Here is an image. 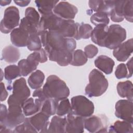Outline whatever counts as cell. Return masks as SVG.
<instances>
[{"label": "cell", "instance_id": "obj_17", "mask_svg": "<svg viewBox=\"0 0 133 133\" xmlns=\"http://www.w3.org/2000/svg\"><path fill=\"white\" fill-rule=\"evenodd\" d=\"M109 26L105 24L96 25L92 29L90 37L95 44L100 47H104L105 41L107 36Z\"/></svg>", "mask_w": 133, "mask_h": 133}, {"label": "cell", "instance_id": "obj_1", "mask_svg": "<svg viewBox=\"0 0 133 133\" xmlns=\"http://www.w3.org/2000/svg\"><path fill=\"white\" fill-rule=\"evenodd\" d=\"M44 49L49 60L55 61L60 66L70 64L73 51L76 43L73 38L64 37L55 31L39 32Z\"/></svg>", "mask_w": 133, "mask_h": 133}, {"label": "cell", "instance_id": "obj_22", "mask_svg": "<svg viewBox=\"0 0 133 133\" xmlns=\"http://www.w3.org/2000/svg\"><path fill=\"white\" fill-rule=\"evenodd\" d=\"M19 49L11 45L6 46L2 50V58L7 63H15L20 58Z\"/></svg>", "mask_w": 133, "mask_h": 133}, {"label": "cell", "instance_id": "obj_36", "mask_svg": "<svg viewBox=\"0 0 133 133\" xmlns=\"http://www.w3.org/2000/svg\"><path fill=\"white\" fill-rule=\"evenodd\" d=\"M109 16L105 13L97 12L91 16L90 20V22L96 26L100 24H105L108 25L110 22Z\"/></svg>", "mask_w": 133, "mask_h": 133}, {"label": "cell", "instance_id": "obj_14", "mask_svg": "<svg viewBox=\"0 0 133 133\" xmlns=\"http://www.w3.org/2000/svg\"><path fill=\"white\" fill-rule=\"evenodd\" d=\"M132 38L128 39L122 43L113 51V56L120 62L126 61L132 53L133 50Z\"/></svg>", "mask_w": 133, "mask_h": 133}, {"label": "cell", "instance_id": "obj_12", "mask_svg": "<svg viewBox=\"0 0 133 133\" xmlns=\"http://www.w3.org/2000/svg\"><path fill=\"white\" fill-rule=\"evenodd\" d=\"M78 12L77 8L68 2H59L55 7L53 13L60 18L66 20H73Z\"/></svg>", "mask_w": 133, "mask_h": 133}, {"label": "cell", "instance_id": "obj_8", "mask_svg": "<svg viewBox=\"0 0 133 133\" xmlns=\"http://www.w3.org/2000/svg\"><path fill=\"white\" fill-rule=\"evenodd\" d=\"M12 94L8 100L16 102L22 106L31 94L30 89L26 84V80L23 77L16 79L12 84Z\"/></svg>", "mask_w": 133, "mask_h": 133}, {"label": "cell", "instance_id": "obj_6", "mask_svg": "<svg viewBox=\"0 0 133 133\" xmlns=\"http://www.w3.org/2000/svg\"><path fill=\"white\" fill-rule=\"evenodd\" d=\"M20 15L18 8L11 6L7 7L4 11V17L1 21V32L8 34L19 25Z\"/></svg>", "mask_w": 133, "mask_h": 133}, {"label": "cell", "instance_id": "obj_45", "mask_svg": "<svg viewBox=\"0 0 133 133\" xmlns=\"http://www.w3.org/2000/svg\"><path fill=\"white\" fill-rule=\"evenodd\" d=\"M1 113L0 123H2L5 119L8 113V110L7 109L6 106L5 104H1V113Z\"/></svg>", "mask_w": 133, "mask_h": 133}, {"label": "cell", "instance_id": "obj_16", "mask_svg": "<svg viewBox=\"0 0 133 133\" xmlns=\"http://www.w3.org/2000/svg\"><path fill=\"white\" fill-rule=\"evenodd\" d=\"M78 23L75 22L73 20H63L59 30L56 32L64 37L75 39Z\"/></svg>", "mask_w": 133, "mask_h": 133}, {"label": "cell", "instance_id": "obj_9", "mask_svg": "<svg viewBox=\"0 0 133 133\" xmlns=\"http://www.w3.org/2000/svg\"><path fill=\"white\" fill-rule=\"evenodd\" d=\"M108 124V118L105 115H92L85 118L84 128L92 133L107 132Z\"/></svg>", "mask_w": 133, "mask_h": 133}, {"label": "cell", "instance_id": "obj_32", "mask_svg": "<svg viewBox=\"0 0 133 133\" xmlns=\"http://www.w3.org/2000/svg\"><path fill=\"white\" fill-rule=\"evenodd\" d=\"M42 46V44L38 31L29 35L27 44V47L29 50L30 51H37L41 49Z\"/></svg>", "mask_w": 133, "mask_h": 133}, {"label": "cell", "instance_id": "obj_42", "mask_svg": "<svg viewBox=\"0 0 133 133\" xmlns=\"http://www.w3.org/2000/svg\"><path fill=\"white\" fill-rule=\"evenodd\" d=\"M19 28L28 33L29 35L38 31V27L29 23L24 17L21 20Z\"/></svg>", "mask_w": 133, "mask_h": 133}, {"label": "cell", "instance_id": "obj_44", "mask_svg": "<svg viewBox=\"0 0 133 133\" xmlns=\"http://www.w3.org/2000/svg\"><path fill=\"white\" fill-rule=\"evenodd\" d=\"M33 97H36L38 99H39L40 100L43 101L44 100H45L46 98V96H45L43 91V89L38 88L36 89L33 93Z\"/></svg>", "mask_w": 133, "mask_h": 133}, {"label": "cell", "instance_id": "obj_2", "mask_svg": "<svg viewBox=\"0 0 133 133\" xmlns=\"http://www.w3.org/2000/svg\"><path fill=\"white\" fill-rule=\"evenodd\" d=\"M42 89L46 98L57 101L67 98L70 95L66 83L56 75H49L47 78Z\"/></svg>", "mask_w": 133, "mask_h": 133}, {"label": "cell", "instance_id": "obj_30", "mask_svg": "<svg viewBox=\"0 0 133 133\" xmlns=\"http://www.w3.org/2000/svg\"><path fill=\"white\" fill-rule=\"evenodd\" d=\"M47 55L44 48L35 51L29 55L27 59L37 66L39 63H44L47 61Z\"/></svg>", "mask_w": 133, "mask_h": 133}, {"label": "cell", "instance_id": "obj_25", "mask_svg": "<svg viewBox=\"0 0 133 133\" xmlns=\"http://www.w3.org/2000/svg\"><path fill=\"white\" fill-rule=\"evenodd\" d=\"M108 132L116 133H132V123H130L125 121H117L110 126Z\"/></svg>", "mask_w": 133, "mask_h": 133}, {"label": "cell", "instance_id": "obj_4", "mask_svg": "<svg viewBox=\"0 0 133 133\" xmlns=\"http://www.w3.org/2000/svg\"><path fill=\"white\" fill-rule=\"evenodd\" d=\"M71 101V112L77 116L87 118L94 112V104L86 97L78 95L73 97Z\"/></svg>", "mask_w": 133, "mask_h": 133}, {"label": "cell", "instance_id": "obj_28", "mask_svg": "<svg viewBox=\"0 0 133 133\" xmlns=\"http://www.w3.org/2000/svg\"><path fill=\"white\" fill-rule=\"evenodd\" d=\"M124 1H114L113 7L111 11L110 16L112 21L120 22L123 21V5Z\"/></svg>", "mask_w": 133, "mask_h": 133}, {"label": "cell", "instance_id": "obj_7", "mask_svg": "<svg viewBox=\"0 0 133 133\" xmlns=\"http://www.w3.org/2000/svg\"><path fill=\"white\" fill-rule=\"evenodd\" d=\"M126 38V31L119 24H113L109 26L104 47L114 49Z\"/></svg>", "mask_w": 133, "mask_h": 133}, {"label": "cell", "instance_id": "obj_34", "mask_svg": "<svg viewBox=\"0 0 133 133\" xmlns=\"http://www.w3.org/2000/svg\"><path fill=\"white\" fill-rule=\"evenodd\" d=\"M92 27L89 24L81 23H79L77 28V33L75 39H88L91 35Z\"/></svg>", "mask_w": 133, "mask_h": 133}, {"label": "cell", "instance_id": "obj_24", "mask_svg": "<svg viewBox=\"0 0 133 133\" xmlns=\"http://www.w3.org/2000/svg\"><path fill=\"white\" fill-rule=\"evenodd\" d=\"M117 91L118 95L122 98H126L128 100L132 101L133 86L130 81L120 82L117 85Z\"/></svg>", "mask_w": 133, "mask_h": 133}, {"label": "cell", "instance_id": "obj_39", "mask_svg": "<svg viewBox=\"0 0 133 133\" xmlns=\"http://www.w3.org/2000/svg\"><path fill=\"white\" fill-rule=\"evenodd\" d=\"M123 16L130 22L133 21V1H124L123 5Z\"/></svg>", "mask_w": 133, "mask_h": 133}, {"label": "cell", "instance_id": "obj_35", "mask_svg": "<svg viewBox=\"0 0 133 133\" xmlns=\"http://www.w3.org/2000/svg\"><path fill=\"white\" fill-rule=\"evenodd\" d=\"M24 15V18L29 23L38 27L41 18L38 12L34 7H28L25 10Z\"/></svg>", "mask_w": 133, "mask_h": 133}, {"label": "cell", "instance_id": "obj_26", "mask_svg": "<svg viewBox=\"0 0 133 133\" xmlns=\"http://www.w3.org/2000/svg\"><path fill=\"white\" fill-rule=\"evenodd\" d=\"M59 1H35V3L38 11L42 16L53 13V10Z\"/></svg>", "mask_w": 133, "mask_h": 133}, {"label": "cell", "instance_id": "obj_18", "mask_svg": "<svg viewBox=\"0 0 133 133\" xmlns=\"http://www.w3.org/2000/svg\"><path fill=\"white\" fill-rule=\"evenodd\" d=\"M29 34L19 27L14 29L10 33L12 44L18 47L27 46Z\"/></svg>", "mask_w": 133, "mask_h": 133}, {"label": "cell", "instance_id": "obj_29", "mask_svg": "<svg viewBox=\"0 0 133 133\" xmlns=\"http://www.w3.org/2000/svg\"><path fill=\"white\" fill-rule=\"evenodd\" d=\"M59 101L51 98H46L42 103L39 112H42L48 116L54 115L56 113Z\"/></svg>", "mask_w": 133, "mask_h": 133}, {"label": "cell", "instance_id": "obj_3", "mask_svg": "<svg viewBox=\"0 0 133 133\" xmlns=\"http://www.w3.org/2000/svg\"><path fill=\"white\" fill-rule=\"evenodd\" d=\"M89 83L85 89V94L90 98L99 97L107 90L109 83L103 74L97 69H93L89 73Z\"/></svg>", "mask_w": 133, "mask_h": 133}, {"label": "cell", "instance_id": "obj_41", "mask_svg": "<svg viewBox=\"0 0 133 133\" xmlns=\"http://www.w3.org/2000/svg\"><path fill=\"white\" fill-rule=\"evenodd\" d=\"M131 74L129 72L126 65L124 63H120L116 67L115 71V77L117 79H122L124 78H130L132 76Z\"/></svg>", "mask_w": 133, "mask_h": 133}, {"label": "cell", "instance_id": "obj_21", "mask_svg": "<svg viewBox=\"0 0 133 133\" xmlns=\"http://www.w3.org/2000/svg\"><path fill=\"white\" fill-rule=\"evenodd\" d=\"M43 101L36 98L33 99L29 98L26 100L22 105L23 112L25 116H32L40 111Z\"/></svg>", "mask_w": 133, "mask_h": 133}, {"label": "cell", "instance_id": "obj_15", "mask_svg": "<svg viewBox=\"0 0 133 133\" xmlns=\"http://www.w3.org/2000/svg\"><path fill=\"white\" fill-rule=\"evenodd\" d=\"M49 118V116L42 112H39L30 117H28V119L37 132H47L50 123Z\"/></svg>", "mask_w": 133, "mask_h": 133}, {"label": "cell", "instance_id": "obj_46", "mask_svg": "<svg viewBox=\"0 0 133 133\" xmlns=\"http://www.w3.org/2000/svg\"><path fill=\"white\" fill-rule=\"evenodd\" d=\"M1 101H3L6 99L8 97V92L6 90L5 85L3 83H1Z\"/></svg>", "mask_w": 133, "mask_h": 133}, {"label": "cell", "instance_id": "obj_31", "mask_svg": "<svg viewBox=\"0 0 133 133\" xmlns=\"http://www.w3.org/2000/svg\"><path fill=\"white\" fill-rule=\"evenodd\" d=\"M88 58L81 49L74 50L72 55V59L70 64L73 66H81L86 63Z\"/></svg>", "mask_w": 133, "mask_h": 133}, {"label": "cell", "instance_id": "obj_10", "mask_svg": "<svg viewBox=\"0 0 133 133\" xmlns=\"http://www.w3.org/2000/svg\"><path fill=\"white\" fill-rule=\"evenodd\" d=\"M132 101L128 99L117 101L115 105V116L123 121L132 123Z\"/></svg>", "mask_w": 133, "mask_h": 133}, {"label": "cell", "instance_id": "obj_5", "mask_svg": "<svg viewBox=\"0 0 133 133\" xmlns=\"http://www.w3.org/2000/svg\"><path fill=\"white\" fill-rule=\"evenodd\" d=\"M7 103L8 109L7 116L4 121L0 124L11 129L22 123L25 120V116L23 112L21 105L12 101H7Z\"/></svg>", "mask_w": 133, "mask_h": 133}, {"label": "cell", "instance_id": "obj_11", "mask_svg": "<svg viewBox=\"0 0 133 133\" xmlns=\"http://www.w3.org/2000/svg\"><path fill=\"white\" fill-rule=\"evenodd\" d=\"M63 20V19L58 17L54 13L42 16L38 26V31L57 32L59 30Z\"/></svg>", "mask_w": 133, "mask_h": 133}, {"label": "cell", "instance_id": "obj_47", "mask_svg": "<svg viewBox=\"0 0 133 133\" xmlns=\"http://www.w3.org/2000/svg\"><path fill=\"white\" fill-rule=\"evenodd\" d=\"M30 2V1H14L15 3L20 7H24L28 6Z\"/></svg>", "mask_w": 133, "mask_h": 133}, {"label": "cell", "instance_id": "obj_48", "mask_svg": "<svg viewBox=\"0 0 133 133\" xmlns=\"http://www.w3.org/2000/svg\"><path fill=\"white\" fill-rule=\"evenodd\" d=\"M11 1H1V5L2 6H6L11 3Z\"/></svg>", "mask_w": 133, "mask_h": 133}, {"label": "cell", "instance_id": "obj_40", "mask_svg": "<svg viewBox=\"0 0 133 133\" xmlns=\"http://www.w3.org/2000/svg\"><path fill=\"white\" fill-rule=\"evenodd\" d=\"M13 132H37L29 122L28 117H25L24 121L17 126L13 130Z\"/></svg>", "mask_w": 133, "mask_h": 133}, {"label": "cell", "instance_id": "obj_33", "mask_svg": "<svg viewBox=\"0 0 133 133\" xmlns=\"http://www.w3.org/2000/svg\"><path fill=\"white\" fill-rule=\"evenodd\" d=\"M18 66L20 70V76H26L37 68V66L33 64L27 59L20 60L18 63Z\"/></svg>", "mask_w": 133, "mask_h": 133}, {"label": "cell", "instance_id": "obj_20", "mask_svg": "<svg viewBox=\"0 0 133 133\" xmlns=\"http://www.w3.org/2000/svg\"><path fill=\"white\" fill-rule=\"evenodd\" d=\"M114 3V1H89L88 5L92 11L104 12L110 16Z\"/></svg>", "mask_w": 133, "mask_h": 133}, {"label": "cell", "instance_id": "obj_38", "mask_svg": "<svg viewBox=\"0 0 133 133\" xmlns=\"http://www.w3.org/2000/svg\"><path fill=\"white\" fill-rule=\"evenodd\" d=\"M19 76H20V72L18 66L12 64L8 65L5 68L4 77L7 81H11Z\"/></svg>", "mask_w": 133, "mask_h": 133}, {"label": "cell", "instance_id": "obj_27", "mask_svg": "<svg viewBox=\"0 0 133 133\" xmlns=\"http://www.w3.org/2000/svg\"><path fill=\"white\" fill-rule=\"evenodd\" d=\"M45 79L44 73L39 70L33 72L28 79V84L32 89H37L40 88L43 85Z\"/></svg>", "mask_w": 133, "mask_h": 133}, {"label": "cell", "instance_id": "obj_13", "mask_svg": "<svg viewBox=\"0 0 133 133\" xmlns=\"http://www.w3.org/2000/svg\"><path fill=\"white\" fill-rule=\"evenodd\" d=\"M65 132L82 133L84 131L85 118L73 114L71 112L67 114Z\"/></svg>", "mask_w": 133, "mask_h": 133}, {"label": "cell", "instance_id": "obj_43", "mask_svg": "<svg viewBox=\"0 0 133 133\" xmlns=\"http://www.w3.org/2000/svg\"><path fill=\"white\" fill-rule=\"evenodd\" d=\"M98 52V48L93 44H89L84 48V53L87 58H93L97 55Z\"/></svg>", "mask_w": 133, "mask_h": 133}, {"label": "cell", "instance_id": "obj_23", "mask_svg": "<svg viewBox=\"0 0 133 133\" xmlns=\"http://www.w3.org/2000/svg\"><path fill=\"white\" fill-rule=\"evenodd\" d=\"M65 117L55 115L51 119L47 132H65Z\"/></svg>", "mask_w": 133, "mask_h": 133}, {"label": "cell", "instance_id": "obj_37", "mask_svg": "<svg viewBox=\"0 0 133 133\" xmlns=\"http://www.w3.org/2000/svg\"><path fill=\"white\" fill-rule=\"evenodd\" d=\"M71 112V105L68 98L59 101L56 114L60 116H63Z\"/></svg>", "mask_w": 133, "mask_h": 133}, {"label": "cell", "instance_id": "obj_19", "mask_svg": "<svg viewBox=\"0 0 133 133\" xmlns=\"http://www.w3.org/2000/svg\"><path fill=\"white\" fill-rule=\"evenodd\" d=\"M95 66L100 71L106 74H110L113 70L115 62L110 57L100 55L98 56L94 62Z\"/></svg>", "mask_w": 133, "mask_h": 133}]
</instances>
